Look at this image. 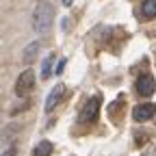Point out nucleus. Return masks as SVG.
I'll return each mask as SVG.
<instances>
[{"label":"nucleus","mask_w":156,"mask_h":156,"mask_svg":"<svg viewBox=\"0 0 156 156\" xmlns=\"http://www.w3.org/2000/svg\"><path fill=\"white\" fill-rule=\"evenodd\" d=\"M52 20H54V7L50 2H41L35 13H33V28L39 35H46L52 28Z\"/></svg>","instance_id":"obj_1"},{"label":"nucleus","mask_w":156,"mask_h":156,"mask_svg":"<svg viewBox=\"0 0 156 156\" xmlns=\"http://www.w3.org/2000/svg\"><path fill=\"white\" fill-rule=\"evenodd\" d=\"M35 89V72L33 69H24L20 74L17 83H15V95L17 98H26L30 95V91Z\"/></svg>","instance_id":"obj_2"},{"label":"nucleus","mask_w":156,"mask_h":156,"mask_svg":"<svg viewBox=\"0 0 156 156\" xmlns=\"http://www.w3.org/2000/svg\"><path fill=\"white\" fill-rule=\"evenodd\" d=\"M100 104H102V98L100 95H93L87 100V104L80 111V122L83 124H91L98 119V113H100Z\"/></svg>","instance_id":"obj_3"},{"label":"nucleus","mask_w":156,"mask_h":156,"mask_svg":"<svg viewBox=\"0 0 156 156\" xmlns=\"http://www.w3.org/2000/svg\"><path fill=\"white\" fill-rule=\"evenodd\" d=\"M154 91H156V83H154L152 74H141L139 78H136V93H139V95L150 98Z\"/></svg>","instance_id":"obj_4"},{"label":"nucleus","mask_w":156,"mask_h":156,"mask_svg":"<svg viewBox=\"0 0 156 156\" xmlns=\"http://www.w3.org/2000/svg\"><path fill=\"white\" fill-rule=\"evenodd\" d=\"M65 95H67V89H65V85H56V87L50 91L48 100H46V113H52V111L58 106V102H61Z\"/></svg>","instance_id":"obj_5"},{"label":"nucleus","mask_w":156,"mask_h":156,"mask_svg":"<svg viewBox=\"0 0 156 156\" xmlns=\"http://www.w3.org/2000/svg\"><path fill=\"white\" fill-rule=\"evenodd\" d=\"M154 113H156V104H152V102H145V104H139L134 108V119L136 122H147V119H152L154 117Z\"/></svg>","instance_id":"obj_6"},{"label":"nucleus","mask_w":156,"mask_h":156,"mask_svg":"<svg viewBox=\"0 0 156 156\" xmlns=\"http://www.w3.org/2000/svg\"><path fill=\"white\" fill-rule=\"evenodd\" d=\"M141 15H143L145 20L156 17V0H143V5H141Z\"/></svg>","instance_id":"obj_7"},{"label":"nucleus","mask_w":156,"mask_h":156,"mask_svg":"<svg viewBox=\"0 0 156 156\" xmlns=\"http://www.w3.org/2000/svg\"><path fill=\"white\" fill-rule=\"evenodd\" d=\"M50 154H52V143L50 141H41L33 150V156H50Z\"/></svg>","instance_id":"obj_8"},{"label":"nucleus","mask_w":156,"mask_h":156,"mask_svg":"<svg viewBox=\"0 0 156 156\" xmlns=\"http://www.w3.org/2000/svg\"><path fill=\"white\" fill-rule=\"evenodd\" d=\"M52 61H54V54H48V58H46L44 65H41V78H44V80H48V78L54 74L52 72Z\"/></svg>","instance_id":"obj_9"},{"label":"nucleus","mask_w":156,"mask_h":156,"mask_svg":"<svg viewBox=\"0 0 156 156\" xmlns=\"http://www.w3.org/2000/svg\"><path fill=\"white\" fill-rule=\"evenodd\" d=\"M37 50H39V44H30V46L24 50V63H33V61H35Z\"/></svg>","instance_id":"obj_10"},{"label":"nucleus","mask_w":156,"mask_h":156,"mask_svg":"<svg viewBox=\"0 0 156 156\" xmlns=\"http://www.w3.org/2000/svg\"><path fill=\"white\" fill-rule=\"evenodd\" d=\"M65 69V61H58V65H56V69H54V74H61Z\"/></svg>","instance_id":"obj_11"},{"label":"nucleus","mask_w":156,"mask_h":156,"mask_svg":"<svg viewBox=\"0 0 156 156\" xmlns=\"http://www.w3.org/2000/svg\"><path fill=\"white\" fill-rule=\"evenodd\" d=\"M2 156H15V147H9V150H7Z\"/></svg>","instance_id":"obj_12"},{"label":"nucleus","mask_w":156,"mask_h":156,"mask_svg":"<svg viewBox=\"0 0 156 156\" xmlns=\"http://www.w3.org/2000/svg\"><path fill=\"white\" fill-rule=\"evenodd\" d=\"M72 2H74V0H63V5H65V7H69Z\"/></svg>","instance_id":"obj_13"}]
</instances>
